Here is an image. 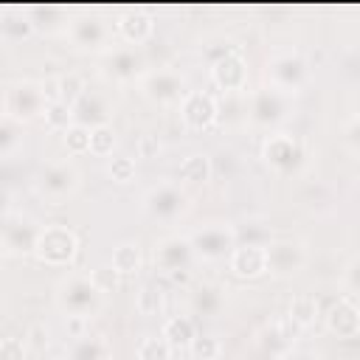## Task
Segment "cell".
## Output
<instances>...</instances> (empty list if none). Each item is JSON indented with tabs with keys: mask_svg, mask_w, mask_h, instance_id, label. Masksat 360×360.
Returning a JSON list of instances; mask_svg holds the SVG:
<instances>
[{
	"mask_svg": "<svg viewBox=\"0 0 360 360\" xmlns=\"http://www.w3.org/2000/svg\"><path fill=\"white\" fill-rule=\"evenodd\" d=\"M262 158L270 169L287 174V172H295L304 160V146L295 135L290 132H270L262 143Z\"/></svg>",
	"mask_w": 360,
	"mask_h": 360,
	"instance_id": "5bb4252c",
	"label": "cell"
},
{
	"mask_svg": "<svg viewBox=\"0 0 360 360\" xmlns=\"http://www.w3.org/2000/svg\"><path fill=\"white\" fill-rule=\"evenodd\" d=\"M233 239L236 245H267L270 242V231L262 222H245V228H233Z\"/></svg>",
	"mask_w": 360,
	"mask_h": 360,
	"instance_id": "74e56055",
	"label": "cell"
},
{
	"mask_svg": "<svg viewBox=\"0 0 360 360\" xmlns=\"http://www.w3.org/2000/svg\"><path fill=\"white\" fill-rule=\"evenodd\" d=\"M191 360H219L222 357V343L214 335H194V340L186 349Z\"/></svg>",
	"mask_w": 360,
	"mask_h": 360,
	"instance_id": "836d02e7",
	"label": "cell"
},
{
	"mask_svg": "<svg viewBox=\"0 0 360 360\" xmlns=\"http://www.w3.org/2000/svg\"><path fill=\"white\" fill-rule=\"evenodd\" d=\"M115 34L127 42V45H141L155 34V17L152 11L141 8V6H129L124 11L115 14Z\"/></svg>",
	"mask_w": 360,
	"mask_h": 360,
	"instance_id": "e0dca14e",
	"label": "cell"
},
{
	"mask_svg": "<svg viewBox=\"0 0 360 360\" xmlns=\"http://www.w3.org/2000/svg\"><path fill=\"white\" fill-rule=\"evenodd\" d=\"M118 138H115V129L112 124H98L90 129V155L96 158H110L112 149H115Z\"/></svg>",
	"mask_w": 360,
	"mask_h": 360,
	"instance_id": "d6a6232c",
	"label": "cell"
},
{
	"mask_svg": "<svg viewBox=\"0 0 360 360\" xmlns=\"http://www.w3.org/2000/svg\"><path fill=\"white\" fill-rule=\"evenodd\" d=\"M138 360H174L172 346L163 340V335H143L135 349Z\"/></svg>",
	"mask_w": 360,
	"mask_h": 360,
	"instance_id": "f546056e",
	"label": "cell"
},
{
	"mask_svg": "<svg viewBox=\"0 0 360 360\" xmlns=\"http://www.w3.org/2000/svg\"><path fill=\"white\" fill-rule=\"evenodd\" d=\"M346 143H349L352 152H357V115H352L346 121Z\"/></svg>",
	"mask_w": 360,
	"mask_h": 360,
	"instance_id": "f6af8a7d",
	"label": "cell"
},
{
	"mask_svg": "<svg viewBox=\"0 0 360 360\" xmlns=\"http://www.w3.org/2000/svg\"><path fill=\"white\" fill-rule=\"evenodd\" d=\"M87 278H90V284H93L101 295L115 292V290L121 287V273L112 270V264H98V267H93V270L87 273Z\"/></svg>",
	"mask_w": 360,
	"mask_h": 360,
	"instance_id": "e575fe53",
	"label": "cell"
},
{
	"mask_svg": "<svg viewBox=\"0 0 360 360\" xmlns=\"http://www.w3.org/2000/svg\"><path fill=\"white\" fill-rule=\"evenodd\" d=\"M143 211L158 222H174L188 211V194L180 183H158L143 194Z\"/></svg>",
	"mask_w": 360,
	"mask_h": 360,
	"instance_id": "30bf717a",
	"label": "cell"
},
{
	"mask_svg": "<svg viewBox=\"0 0 360 360\" xmlns=\"http://www.w3.org/2000/svg\"><path fill=\"white\" fill-rule=\"evenodd\" d=\"M11 141H14V132H11V121H8V118L0 112V152H3V149H6Z\"/></svg>",
	"mask_w": 360,
	"mask_h": 360,
	"instance_id": "ee69618b",
	"label": "cell"
},
{
	"mask_svg": "<svg viewBox=\"0 0 360 360\" xmlns=\"http://www.w3.org/2000/svg\"><path fill=\"white\" fill-rule=\"evenodd\" d=\"M0 360H28V346L22 338H3L0 340Z\"/></svg>",
	"mask_w": 360,
	"mask_h": 360,
	"instance_id": "f35d334b",
	"label": "cell"
},
{
	"mask_svg": "<svg viewBox=\"0 0 360 360\" xmlns=\"http://www.w3.org/2000/svg\"><path fill=\"white\" fill-rule=\"evenodd\" d=\"M211 174H214V166H211V158L205 152H194V155L183 158V163L177 166V180L180 183H188V186L208 183Z\"/></svg>",
	"mask_w": 360,
	"mask_h": 360,
	"instance_id": "603a6c76",
	"label": "cell"
},
{
	"mask_svg": "<svg viewBox=\"0 0 360 360\" xmlns=\"http://www.w3.org/2000/svg\"><path fill=\"white\" fill-rule=\"evenodd\" d=\"M307 82H309V65L301 53L284 51V53H276L267 62V84L273 90L292 98L298 90H304Z\"/></svg>",
	"mask_w": 360,
	"mask_h": 360,
	"instance_id": "52a82bcc",
	"label": "cell"
},
{
	"mask_svg": "<svg viewBox=\"0 0 360 360\" xmlns=\"http://www.w3.org/2000/svg\"><path fill=\"white\" fill-rule=\"evenodd\" d=\"M62 146L68 149V155H84L90 152V129L82 124H70L62 132Z\"/></svg>",
	"mask_w": 360,
	"mask_h": 360,
	"instance_id": "d590c367",
	"label": "cell"
},
{
	"mask_svg": "<svg viewBox=\"0 0 360 360\" xmlns=\"http://www.w3.org/2000/svg\"><path fill=\"white\" fill-rule=\"evenodd\" d=\"M82 186V172L76 169L73 160H48L45 166H39V172L34 174V188L37 194L51 202V205H62L68 202Z\"/></svg>",
	"mask_w": 360,
	"mask_h": 360,
	"instance_id": "6da1fadb",
	"label": "cell"
},
{
	"mask_svg": "<svg viewBox=\"0 0 360 360\" xmlns=\"http://www.w3.org/2000/svg\"><path fill=\"white\" fill-rule=\"evenodd\" d=\"M53 82H56V101H65V104H76L79 101V96L87 90V84H84V79L76 73V70H68V73H62V76H53Z\"/></svg>",
	"mask_w": 360,
	"mask_h": 360,
	"instance_id": "f1b7e54d",
	"label": "cell"
},
{
	"mask_svg": "<svg viewBox=\"0 0 360 360\" xmlns=\"http://www.w3.org/2000/svg\"><path fill=\"white\" fill-rule=\"evenodd\" d=\"M225 304V290L219 284H202L197 292H191V309L197 315H217Z\"/></svg>",
	"mask_w": 360,
	"mask_h": 360,
	"instance_id": "4316f807",
	"label": "cell"
},
{
	"mask_svg": "<svg viewBox=\"0 0 360 360\" xmlns=\"http://www.w3.org/2000/svg\"><path fill=\"white\" fill-rule=\"evenodd\" d=\"M110 354H112V346L104 335H84L73 343L68 360H110Z\"/></svg>",
	"mask_w": 360,
	"mask_h": 360,
	"instance_id": "484cf974",
	"label": "cell"
},
{
	"mask_svg": "<svg viewBox=\"0 0 360 360\" xmlns=\"http://www.w3.org/2000/svg\"><path fill=\"white\" fill-rule=\"evenodd\" d=\"M25 346H28V352H42L48 343H51V332H48V326L45 323H34V326H28V332H25Z\"/></svg>",
	"mask_w": 360,
	"mask_h": 360,
	"instance_id": "ab89813d",
	"label": "cell"
},
{
	"mask_svg": "<svg viewBox=\"0 0 360 360\" xmlns=\"http://www.w3.org/2000/svg\"><path fill=\"white\" fill-rule=\"evenodd\" d=\"M138 87H141L143 98H149L152 104H160V107H174L188 93L183 73L172 70V68H152V70H146L138 79Z\"/></svg>",
	"mask_w": 360,
	"mask_h": 360,
	"instance_id": "ba28073f",
	"label": "cell"
},
{
	"mask_svg": "<svg viewBox=\"0 0 360 360\" xmlns=\"http://www.w3.org/2000/svg\"><path fill=\"white\" fill-rule=\"evenodd\" d=\"M326 329L343 340H352L360 335V309L354 304V298H338V304L329 307V312L323 315Z\"/></svg>",
	"mask_w": 360,
	"mask_h": 360,
	"instance_id": "ffe728a7",
	"label": "cell"
},
{
	"mask_svg": "<svg viewBox=\"0 0 360 360\" xmlns=\"http://www.w3.org/2000/svg\"><path fill=\"white\" fill-rule=\"evenodd\" d=\"M48 360H59V357H48Z\"/></svg>",
	"mask_w": 360,
	"mask_h": 360,
	"instance_id": "f907efd6",
	"label": "cell"
},
{
	"mask_svg": "<svg viewBox=\"0 0 360 360\" xmlns=\"http://www.w3.org/2000/svg\"><path fill=\"white\" fill-rule=\"evenodd\" d=\"M188 242H191L194 259H200V262H222L236 248L233 225H228V222H208V225L191 231Z\"/></svg>",
	"mask_w": 360,
	"mask_h": 360,
	"instance_id": "9c48e42d",
	"label": "cell"
},
{
	"mask_svg": "<svg viewBox=\"0 0 360 360\" xmlns=\"http://www.w3.org/2000/svg\"><path fill=\"white\" fill-rule=\"evenodd\" d=\"M160 335H163V340L172 346V352H186L188 343L194 340L197 329H194V321H191L188 315H172V318H166Z\"/></svg>",
	"mask_w": 360,
	"mask_h": 360,
	"instance_id": "7402d4cb",
	"label": "cell"
},
{
	"mask_svg": "<svg viewBox=\"0 0 360 360\" xmlns=\"http://www.w3.org/2000/svg\"><path fill=\"white\" fill-rule=\"evenodd\" d=\"M264 259H267V273L276 276V278H290L295 273L304 270L307 259H309V250L301 239H270L264 245Z\"/></svg>",
	"mask_w": 360,
	"mask_h": 360,
	"instance_id": "8fae6325",
	"label": "cell"
},
{
	"mask_svg": "<svg viewBox=\"0 0 360 360\" xmlns=\"http://www.w3.org/2000/svg\"><path fill=\"white\" fill-rule=\"evenodd\" d=\"M211 82L225 93H239L248 87V59L242 51H233L211 65Z\"/></svg>",
	"mask_w": 360,
	"mask_h": 360,
	"instance_id": "ac0fdd59",
	"label": "cell"
},
{
	"mask_svg": "<svg viewBox=\"0 0 360 360\" xmlns=\"http://www.w3.org/2000/svg\"><path fill=\"white\" fill-rule=\"evenodd\" d=\"M135 172H138V166H135V158H129V155H112L107 160V177L112 183H132Z\"/></svg>",
	"mask_w": 360,
	"mask_h": 360,
	"instance_id": "8d00e7d4",
	"label": "cell"
},
{
	"mask_svg": "<svg viewBox=\"0 0 360 360\" xmlns=\"http://www.w3.org/2000/svg\"><path fill=\"white\" fill-rule=\"evenodd\" d=\"M34 256L48 267H68L79 256V236L68 225H42Z\"/></svg>",
	"mask_w": 360,
	"mask_h": 360,
	"instance_id": "8992f818",
	"label": "cell"
},
{
	"mask_svg": "<svg viewBox=\"0 0 360 360\" xmlns=\"http://www.w3.org/2000/svg\"><path fill=\"white\" fill-rule=\"evenodd\" d=\"M177 107H180L183 127L191 129V132H202V129L214 127L217 124V115H219L217 98L211 93H202V90H188Z\"/></svg>",
	"mask_w": 360,
	"mask_h": 360,
	"instance_id": "9a60e30c",
	"label": "cell"
},
{
	"mask_svg": "<svg viewBox=\"0 0 360 360\" xmlns=\"http://www.w3.org/2000/svg\"><path fill=\"white\" fill-rule=\"evenodd\" d=\"M290 112V96L273 90L270 84L259 87L250 93V124L253 127H262V129H270V127H278Z\"/></svg>",
	"mask_w": 360,
	"mask_h": 360,
	"instance_id": "4fadbf2b",
	"label": "cell"
},
{
	"mask_svg": "<svg viewBox=\"0 0 360 360\" xmlns=\"http://www.w3.org/2000/svg\"><path fill=\"white\" fill-rule=\"evenodd\" d=\"M360 267V262L357 259H349V264H346V270H343V290H346V298H354L357 295V270Z\"/></svg>",
	"mask_w": 360,
	"mask_h": 360,
	"instance_id": "60d3db41",
	"label": "cell"
},
{
	"mask_svg": "<svg viewBox=\"0 0 360 360\" xmlns=\"http://www.w3.org/2000/svg\"><path fill=\"white\" fill-rule=\"evenodd\" d=\"M318 315H321V304H318V298L312 295V292H298L292 301H290V321L304 332V329H309L315 321H318Z\"/></svg>",
	"mask_w": 360,
	"mask_h": 360,
	"instance_id": "d4e9b609",
	"label": "cell"
},
{
	"mask_svg": "<svg viewBox=\"0 0 360 360\" xmlns=\"http://www.w3.org/2000/svg\"><path fill=\"white\" fill-rule=\"evenodd\" d=\"M53 298L65 315H82L87 321L93 315H98L104 307V295L90 284V278L84 273H68L65 278H59Z\"/></svg>",
	"mask_w": 360,
	"mask_h": 360,
	"instance_id": "7a4b0ae2",
	"label": "cell"
},
{
	"mask_svg": "<svg viewBox=\"0 0 360 360\" xmlns=\"http://www.w3.org/2000/svg\"><path fill=\"white\" fill-rule=\"evenodd\" d=\"M0 39H3V25H0Z\"/></svg>",
	"mask_w": 360,
	"mask_h": 360,
	"instance_id": "681fc988",
	"label": "cell"
},
{
	"mask_svg": "<svg viewBox=\"0 0 360 360\" xmlns=\"http://www.w3.org/2000/svg\"><path fill=\"white\" fill-rule=\"evenodd\" d=\"M101 56H104L101 59V73L110 82L127 84V82H135L146 73V56L135 45H118V48H110Z\"/></svg>",
	"mask_w": 360,
	"mask_h": 360,
	"instance_id": "7c38bea8",
	"label": "cell"
},
{
	"mask_svg": "<svg viewBox=\"0 0 360 360\" xmlns=\"http://www.w3.org/2000/svg\"><path fill=\"white\" fill-rule=\"evenodd\" d=\"M42 225H37L31 217H11L0 225V236L6 242L8 256H34L37 239Z\"/></svg>",
	"mask_w": 360,
	"mask_h": 360,
	"instance_id": "2e32d148",
	"label": "cell"
},
{
	"mask_svg": "<svg viewBox=\"0 0 360 360\" xmlns=\"http://www.w3.org/2000/svg\"><path fill=\"white\" fill-rule=\"evenodd\" d=\"M3 256H8V250H6V242H3V236H0V259Z\"/></svg>",
	"mask_w": 360,
	"mask_h": 360,
	"instance_id": "c3c4849f",
	"label": "cell"
},
{
	"mask_svg": "<svg viewBox=\"0 0 360 360\" xmlns=\"http://www.w3.org/2000/svg\"><path fill=\"white\" fill-rule=\"evenodd\" d=\"M0 25H3V37H8V39H25V37L34 34L31 14L20 11V8H11V11L0 14Z\"/></svg>",
	"mask_w": 360,
	"mask_h": 360,
	"instance_id": "83f0119b",
	"label": "cell"
},
{
	"mask_svg": "<svg viewBox=\"0 0 360 360\" xmlns=\"http://www.w3.org/2000/svg\"><path fill=\"white\" fill-rule=\"evenodd\" d=\"M11 211V191L0 183V217H6Z\"/></svg>",
	"mask_w": 360,
	"mask_h": 360,
	"instance_id": "bcb514c9",
	"label": "cell"
},
{
	"mask_svg": "<svg viewBox=\"0 0 360 360\" xmlns=\"http://www.w3.org/2000/svg\"><path fill=\"white\" fill-rule=\"evenodd\" d=\"M87 326H90V321L87 318H82V315H65V329H68V338H84L87 335Z\"/></svg>",
	"mask_w": 360,
	"mask_h": 360,
	"instance_id": "b9f144b4",
	"label": "cell"
},
{
	"mask_svg": "<svg viewBox=\"0 0 360 360\" xmlns=\"http://www.w3.org/2000/svg\"><path fill=\"white\" fill-rule=\"evenodd\" d=\"M163 307H166V298H163V290L158 284H143L135 292V309L141 315H160Z\"/></svg>",
	"mask_w": 360,
	"mask_h": 360,
	"instance_id": "4dcf8cb0",
	"label": "cell"
},
{
	"mask_svg": "<svg viewBox=\"0 0 360 360\" xmlns=\"http://www.w3.org/2000/svg\"><path fill=\"white\" fill-rule=\"evenodd\" d=\"M68 37L79 51L107 53L112 48V22L96 8H82L68 20Z\"/></svg>",
	"mask_w": 360,
	"mask_h": 360,
	"instance_id": "3957f363",
	"label": "cell"
},
{
	"mask_svg": "<svg viewBox=\"0 0 360 360\" xmlns=\"http://www.w3.org/2000/svg\"><path fill=\"white\" fill-rule=\"evenodd\" d=\"M42 118H45V127L51 132H65L73 124V107L65 101H48Z\"/></svg>",
	"mask_w": 360,
	"mask_h": 360,
	"instance_id": "1f68e13d",
	"label": "cell"
},
{
	"mask_svg": "<svg viewBox=\"0 0 360 360\" xmlns=\"http://www.w3.org/2000/svg\"><path fill=\"white\" fill-rule=\"evenodd\" d=\"M158 149H160L158 135H141V141H138V146H135L138 158H155V155H158Z\"/></svg>",
	"mask_w": 360,
	"mask_h": 360,
	"instance_id": "7bdbcfd3",
	"label": "cell"
},
{
	"mask_svg": "<svg viewBox=\"0 0 360 360\" xmlns=\"http://www.w3.org/2000/svg\"><path fill=\"white\" fill-rule=\"evenodd\" d=\"M110 101L98 93V90H84L79 96V101L73 104V124H82L87 129L98 127V124H110Z\"/></svg>",
	"mask_w": 360,
	"mask_h": 360,
	"instance_id": "44dd1931",
	"label": "cell"
},
{
	"mask_svg": "<svg viewBox=\"0 0 360 360\" xmlns=\"http://www.w3.org/2000/svg\"><path fill=\"white\" fill-rule=\"evenodd\" d=\"M228 270L236 278H262L267 276V259L262 245H236L228 256Z\"/></svg>",
	"mask_w": 360,
	"mask_h": 360,
	"instance_id": "d6986e66",
	"label": "cell"
},
{
	"mask_svg": "<svg viewBox=\"0 0 360 360\" xmlns=\"http://www.w3.org/2000/svg\"><path fill=\"white\" fill-rule=\"evenodd\" d=\"M141 262H143V256H141V245L132 242V239L118 242V245L112 248V253H110V264H112V270H118L121 276H132V273H138V270H141Z\"/></svg>",
	"mask_w": 360,
	"mask_h": 360,
	"instance_id": "cb8c5ba5",
	"label": "cell"
},
{
	"mask_svg": "<svg viewBox=\"0 0 360 360\" xmlns=\"http://www.w3.org/2000/svg\"><path fill=\"white\" fill-rule=\"evenodd\" d=\"M45 104H48V98L42 93V84L34 79L11 82L3 93V115L11 124H28V121L39 118L45 112Z\"/></svg>",
	"mask_w": 360,
	"mask_h": 360,
	"instance_id": "277c9868",
	"label": "cell"
},
{
	"mask_svg": "<svg viewBox=\"0 0 360 360\" xmlns=\"http://www.w3.org/2000/svg\"><path fill=\"white\" fill-rule=\"evenodd\" d=\"M194 262L197 259H194V250H191V242L186 233H169V236L155 242L152 264L158 273L169 276L172 281H188Z\"/></svg>",
	"mask_w": 360,
	"mask_h": 360,
	"instance_id": "5b68a950",
	"label": "cell"
},
{
	"mask_svg": "<svg viewBox=\"0 0 360 360\" xmlns=\"http://www.w3.org/2000/svg\"><path fill=\"white\" fill-rule=\"evenodd\" d=\"M278 360H318V357H312L309 352H295V349H287Z\"/></svg>",
	"mask_w": 360,
	"mask_h": 360,
	"instance_id": "7dc6e473",
	"label": "cell"
}]
</instances>
